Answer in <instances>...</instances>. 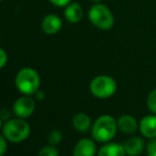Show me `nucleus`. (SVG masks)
<instances>
[{"label": "nucleus", "mask_w": 156, "mask_h": 156, "mask_svg": "<svg viewBox=\"0 0 156 156\" xmlns=\"http://www.w3.org/2000/svg\"><path fill=\"white\" fill-rule=\"evenodd\" d=\"M117 125L118 129L126 135L135 134L139 129V122L133 115H129V114L120 116L117 119Z\"/></svg>", "instance_id": "nucleus-10"}, {"label": "nucleus", "mask_w": 156, "mask_h": 156, "mask_svg": "<svg viewBox=\"0 0 156 156\" xmlns=\"http://www.w3.org/2000/svg\"><path fill=\"white\" fill-rule=\"evenodd\" d=\"M139 132L148 139L156 138V114L147 115L139 121Z\"/></svg>", "instance_id": "nucleus-9"}, {"label": "nucleus", "mask_w": 156, "mask_h": 156, "mask_svg": "<svg viewBox=\"0 0 156 156\" xmlns=\"http://www.w3.org/2000/svg\"><path fill=\"white\" fill-rule=\"evenodd\" d=\"M147 106L152 114H156V87L149 93L147 98Z\"/></svg>", "instance_id": "nucleus-15"}, {"label": "nucleus", "mask_w": 156, "mask_h": 156, "mask_svg": "<svg viewBox=\"0 0 156 156\" xmlns=\"http://www.w3.org/2000/svg\"><path fill=\"white\" fill-rule=\"evenodd\" d=\"M94 3H99V2H102V0H91Z\"/></svg>", "instance_id": "nucleus-23"}, {"label": "nucleus", "mask_w": 156, "mask_h": 156, "mask_svg": "<svg viewBox=\"0 0 156 156\" xmlns=\"http://www.w3.org/2000/svg\"><path fill=\"white\" fill-rule=\"evenodd\" d=\"M3 136L6 140L14 144L23 142L30 135V125L21 118L12 119L3 124Z\"/></svg>", "instance_id": "nucleus-5"}, {"label": "nucleus", "mask_w": 156, "mask_h": 156, "mask_svg": "<svg viewBox=\"0 0 156 156\" xmlns=\"http://www.w3.org/2000/svg\"><path fill=\"white\" fill-rule=\"evenodd\" d=\"M64 16H65L66 20L70 23H78L83 19L84 16V11L81 4L78 2H70L68 5L65 6V11H64Z\"/></svg>", "instance_id": "nucleus-12"}, {"label": "nucleus", "mask_w": 156, "mask_h": 156, "mask_svg": "<svg viewBox=\"0 0 156 156\" xmlns=\"http://www.w3.org/2000/svg\"><path fill=\"white\" fill-rule=\"evenodd\" d=\"M72 125L80 133H87L89 129H91L93 122L87 114L78 113L72 118Z\"/></svg>", "instance_id": "nucleus-14"}, {"label": "nucleus", "mask_w": 156, "mask_h": 156, "mask_svg": "<svg viewBox=\"0 0 156 156\" xmlns=\"http://www.w3.org/2000/svg\"><path fill=\"white\" fill-rule=\"evenodd\" d=\"M48 139H49V142L50 144L52 146H56L63 139V136H62V133L58 129H53L49 133V136H48Z\"/></svg>", "instance_id": "nucleus-16"}, {"label": "nucleus", "mask_w": 156, "mask_h": 156, "mask_svg": "<svg viewBox=\"0 0 156 156\" xmlns=\"http://www.w3.org/2000/svg\"><path fill=\"white\" fill-rule=\"evenodd\" d=\"M35 101L29 96H23L17 99L13 104V112L18 118L26 119L34 113Z\"/></svg>", "instance_id": "nucleus-6"}, {"label": "nucleus", "mask_w": 156, "mask_h": 156, "mask_svg": "<svg viewBox=\"0 0 156 156\" xmlns=\"http://www.w3.org/2000/svg\"><path fill=\"white\" fill-rule=\"evenodd\" d=\"M93 139L100 144L112 141L118 131L117 119L111 115H102L96 119L91 126Z\"/></svg>", "instance_id": "nucleus-1"}, {"label": "nucleus", "mask_w": 156, "mask_h": 156, "mask_svg": "<svg viewBox=\"0 0 156 156\" xmlns=\"http://www.w3.org/2000/svg\"><path fill=\"white\" fill-rule=\"evenodd\" d=\"M15 85L21 94L30 96L37 93L41 85V78L35 69L26 67L17 72L15 78Z\"/></svg>", "instance_id": "nucleus-3"}, {"label": "nucleus", "mask_w": 156, "mask_h": 156, "mask_svg": "<svg viewBox=\"0 0 156 156\" xmlns=\"http://www.w3.org/2000/svg\"><path fill=\"white\" fill-rule=\"evenodd\" d=\"M53 5L58 6V8H63V6H66L72 2V0H49Z\"/></svg>", "instance_id": "nucleus-21"}, {"label": "nucleus", "mask_w": 156, "mask_h": 156, "mask_svg": "<svg viewBox=\"0 0 156 156\" xmlns=\"http://www.w3.org/2000/svg\"><path fill=\"white\" fill-rule=\"evenodd\" d=\"M91 94L98 99H108L117 91V82L111 76L99 74L94 76L89 84Z\"/></svg>", "instance_id": "nucleus-4"}, {"label": "nucleus", "mask_w": 156, "mask_h": 156, "mask_svg": "<svg viewBox=\"0 0 156 156\" xmlns=\"http://www.w3.org/2000/svg\"><path fill=\"white\" fill-rule=\"evenodd\" d=\"M147 156H156V138L150 139L146 146Z\"/></svg>", "instance_id": "nucleus-18"}, {"label": "nucleus", "mask_w": 156, "mask_h": 156, "mask_svg": "<svg viewBox=\"0 0 156 156\" xmlns=\"http://www.w3.org/2000/svg\"><path fill=\"white\" fill-rule=\"evenodd\" d=\"M8 144H6V138L4 136L0 135V156H3L4 153L6 152Z\"/></svg>", "instance_id": "nucleus-19"}, {"label": "nucleus", "mask_w": 156, "mask_h": 156, "mask_svg": "<svg viewBox=\"0 0 156 156\" xmlns=\"http://www.w3.org/2000/svg\"><path fill=\"white\" fill-rule=\"evenodd\" d=\"M97 156H126V154L122 144L108 141L103 144V146L99 149Z\"/></svg>", "instance_id": "nucleus-13"}, {"label": "nucleus", "mask_w": 156, "mask_h": 156, "mask_svg": "<svg viewBox=\"0 0 156 156\" xmlns=\"http://www.w3.org/2000/svg\"><path fill=\"white\" fill-rule=\"evenodd\" d=\"M98 153L96 140L90 138H83L79 140L73 149L72 156H96Z\"/></svg>", "instance_id": "nucleus-7"}, {"label": "nucleus", "mask_w": 156, "mask_h": 156, "mask_svg": "<svg viewBox=\"0 0 156 156\" xmlns=\"http://www.w3.org/2000/svg\"><path fill=\"white\" fill-rule=\"evenodd\" d=\"M0 1H2V0H0Z\"/></svg>", "instance_id": "nucleus-25"}, {"label": "nucleus", "mask_w": 156, "mask_h": 156, "mask_svg": "<svg viewBox=\"0 0 156 156\" xmlns=\"http://www.w3.org/2000/svg\"><path fill=\"white\" fill-rule=\"evenodd\" d=\"M8 63V54L2 48H0V69L3 68Z\"/></svg>", "instance_id": "nucleus-20"}, {"label": "nucleus", "mask_w": 156, "mask_h": 156, "mask_svg": "<svg viewBox=\"0 0 156 156\" xmlns=\"http://www.w3.org/2000/svg\"><path fill=\"white\" fill-rule=\"evenodd\" d=\"M37 97H38L39 100H43V99H44V93H43V91H41V93H39V91L37 90Z\"/></svg>", "instance_id": "nucleus-22"}, {"label": "nucleus", "mask_w": 156, "mask_h": 156, "mask_svg": "<svg viewBox=\"0 0 156 156\" xmlns=\"http://www.w3.org/2000/svg\"><path fill=\"white\" fill-rule=\"evenodd\" d=\"M1 125H2V119L0 118V127H1Z\"/></svg>", "instance_id": "nucleus-24"}, {"label": "nucleus", "mask_w": 156, "mask_h": 156, "mask_svg": "<svg viewBox=\"0 0 156 156\" xmlns=\"http://www.w3.org/2000/svg\"><path fill=\"white\" fill-rule=\"evenodd\" d=\"M88 19L94 27L101 31H108L115 25V16L112 10L102 2L94 3L88 10Z\"/></svg>", "instance_id": "nucleus-2"}, {"label": "nucleus", "mask_w": 156, "mask_h": 156, "mask_svg": "<svg viewBox=\"0 0 156 156\" xmlns=\"http://www.w3.org/2000/svg\"><path fill=\"white\" fill-rule=\"evenodd\" d=\"M63 27V21L60 16L55 14H48L41 21V29L47 35H54Z\"/></svg>", "instance_id": "nucleus-11"}, {"label": "nucleus", "mask_w": 156, "mask_h": 156, "mask_svg": "<svg viewBox=\"0 0 156 156\" xmlns=\"http://www.w3.org/2000/svg\"><path fill=\"white\" fill-rule=\"evenodd\" d=\"M123 148L126 156H139L146 151V142L139 136H132L123 142Z\"/></svg>", "instance_id": "nucleus-8"}, {"label": "nucleus", "mask_w": 156, "mask_h": 156, "mask_svg": "<svg viewBox=\"0 0 156 156\" xmlns=\"http://www.w3.org/2000/svg\"><path fill=\"white\" fill-rule=\"evenodd\" d=\"M60 153H58V149L54 146H47L44 147L41 151L38 152V156H58Z\"/></svg>", "instance_id": "nucleus-17"}]
</instances>
